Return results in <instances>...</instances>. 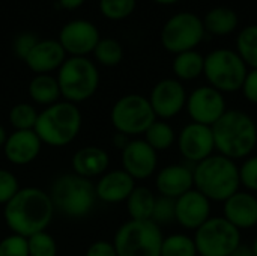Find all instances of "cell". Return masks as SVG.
<instances>
[{
  "label": "cell",
  "instance_id": "ee69618b",
  "mask_svg": "<svg viewBox=\"0 0 257 256\" xmlns=\"http://www.w3.org/2000/svg\"><path fill=\"white\" fill-rule=\"evenodd\" d=\"M229 256H254V253L251 250V246H245L241 243Z\"/></svg>",
  "mask_w": 257,
  "mask_h": 256
},
{
  "label": "cell",
  "instance_id": "ffe728a7",
  "mask_svg": "<svg viewBox=\"0 0 257 256\" xmlns=\"http://www.w3.org/2000/svg\"><path fill=\"white\" fill-rule=\"evenodd\" d=\"M223 217L239 231L257 226V196L247 190H238L223 202Z\"/></svg>",
  "mask_w": 257,
  "mask_h": 256
},
{
  "label": "cell",
  "instance_id": "836d02e7",
  "mask_svg": "<svg viewBox=\"0 0 257 256\" xmlns=\"http://www.w3.org/2000/svg\"><path fill=\"white\" fill-rule=\"evenodd\" d=\"M29 256H57V243L47 231L27 238Z\"/></svg>",
  "mask_w": 257,
  "mask_h": 256
},
{
  "label": "cell",
  "instance_id": "2e32d148",
  "mask_svg": "<svg viewBox=\"0 0 257 256\" xmlns=\"http://www.w3.org/2000/svg\"><path fill=\"white\" fill-rule=\"evenodd\" d=\"M120 154L122 169L134 181H145L157 174L158 152L151 148L145 139H131Z\"/></svg>",
  "mask_w": 257,
  "mask_h": 256
},
{
  "label": "cell",
  "instance_id": "3957f363",
  "mask_svg": "<svg viewBox=\"0 0 257 256\" xmlns=\"http://www.w3.org/2000/svg\"><path fill=\"white\" fill-rule=\"evenodd\" d=\"M194 189L211 202H224L241 189L239 166L236 161L214 154L193 166Z\"/></svg>",
  "mask_w": 257,
  "mask_h": 256
},
{
  "label": "cell",
  "instance_id": "277c9868",
  "mask_svg": "<svg viewBox=\"0 0 257 256\" xmlns=\"http://www.w3.org/2000/svg\"><path fill=\"white\" fill-rule=\"evenodd\" d=\"M83 115L77 104L60 100L38 113L33 131L42 145L63 148L72 143L81 131Z\"/></svg>",
  "mask_w": 257,
  "mask_h": 256
},
{
  "label": "cell",
  "instance_id": "f6af8a7d",
  "mask_svg": "<svg viewBox=\"0 0 257 256\" xmlns=\"http://www.w3.org/2000/svg\"><path fill=\"white\" fill-rule=\"evenodd\" d=\"M6 139H8V133H6L5 127L0 125V149H3V146L6 143Z\"/></svg>",
  "mask_w": 257,
  "mask_h": 256
},
{
  "label": "cell",
  "instance_id": "8d00e7d4",
  "mask_svg": "<svg viewBox=\"0 0 257 256\" xmlns=\"http://www.w3.org/2000/svg\"><path fill=\"white\" fill-rule=\"evenodd\" d=\"M239 181L250 193H257V154L247 157L239 166Z\"/></svg>",
  "mask_w": 257,
  "mask_h": 256
},
{
  "label": "cell",
  "instance_id": "5bb4252c",
  "mask_svg": "<svg viewBox=\"0 0 257 256\" xmlns=\"http://www.w3.org/2000/svg\"><path fill=\"white\" fill-rule=\"evenodd\" d=\"M187 91L178 78H163L151 91L148 97L157 119L169 121L178 116L187 104Z\"/></svg>",
  "mask_w": 257,
  "mask_h": 256
},
{
  "label": "cell",
  "instance_id": "52a82bcc",
  "mask_svg": "<svg viewBox=\"0 0 257 256\" xmlns=\"http://www.w3.org/2000/svg\"><path fill=\"white\" fill-rule=\"evenodd\" d=\"M161 228L152 220H128L114 234L117 256H161Z\"/></svg>",
  "mask_w": 257,
  "mask_h": 256
},
{
  "label": "cell",
  "instance_id": "7bdbcfd3",
  "mask_svg": "<svg viewBox=\"0 0 257 256\" xmlns=\"http://www.w3.org/2000/svg\"><path fill=\"white\" fill-rule=\"evenodd\" d=\"M84 2H86V0H59V5H60L63 9H66V11H75V9H78Z\"/></svg>",
  "mask_w": 257,
  "mask_h": 256
},
{
  "label": "cell",
  "instance_id": "8fae6325",
  "mask_svg": "<svg viewBox=\"0 0 257 256\" xmlns=\"http://www.w3.org/2000/svg\"><path fill=\"white\" fill-rule=\"evenodd\" d=\"M193 238L199 256H229L242 243L241 231L224 217H211Z\"/></svg>",
  "mask_w": 257,
  "mask_h": 256
},
{
  "label": "cell",
  "instance_id": "9a60e30c",
  "mask_svg": "<svg viewBox=\"0 0 257 256\" xmlns=\"http://www.w3.org/2000/svg\"><path fill=\"white\" fill-rule=\"evenodd\" d=\"M99 39L98 27L87 20H74L66 23L60 29L57 38L65 53L72 57H87V54L93 53Z\"/></svg>",
  "mask_w": 257,
  "mask_h": 256
},
{
  "label": "cell",
  "instance_id": "f546056e",
  "mask_svg": "<svg viewBox=\"0 0 257 256\" xmlns=\"http://www.w3.org/2000/svg\"><path fill=\"white\" fill-rule=\"evenodd\" d=\"M95 60L102 66H116L123 59V47L114 38H101L93 50Z\"/></svg>",
  "mask_w": 257,
  "mask_h": 256
},
{
  "label": "cell",
  "instance_id": "d6a6232c",
  "mask_svg": "<svg viewBox=\"0 0 257 256\" xmlns=\"http://www.w3.org/2000/svg\"><path fill=\"white\" fill-rule=\"evenodd\" d=\"M137 0H99L101 14L111 21L128 18L136 9Z\"/></svg>",
  "mask_w": 257,
  "mask_h": 256
},
{
  "label": "cell",
  "instance_id": "4dcf8cb0",
  "mask_svg": "<svg viewBox=\"0 0 257 256\" xmlns=\"http://www.w3.org/2000/svg\"><path fill=\"white\" fill-rule=\"evenodd\" d=\"M161 256H199L194 238L187 234H170L163 238Z\"/></svg>",
  "mask_w": 257,
  "mask_h": 256
},
{
  "label": "cell",
  "instance_id": "d4e9b609",
  "mask_svg": "<svg viewBox=\"0 0 257 256\" xmlns=\"http://www.w3.org/2000/svg\"><path fill=\"white\" fill-rule=\"evenodd\" d=\"M29 97L38 104L48 107L62 100L57 78L51 74H36L29 83Z\"/></svg>",
  "mask_w": 257,
  "mask_h": 256
},
{
  "label": "cell",
  "instance_id": "4316f807",
  "mask_svg": "<svg viewBox=\"0 0 257 256\" xmlns=\"http://www.w3.org/2000/svg\"><path fill=\"white\" fill-rule=\"evenodd\" d=\"M157 196L145 186H136L133 193L125 201L130 220H151Z\"/></svg>",
  "mask_w": 257,
  "mask_h": 256
},
{
  "label": "cell",
  "instance_id": "6da1fadb",
  "mask_svg": "<svg viewBox=\"0 0 257 256\" xmlns=\"http://www.w3.org/2000/svg\"><path fill=\"white\" fill-rule=\"evenodd\" d=\"M54 207L50 195L39 187H24L3 207V219L12 234L32 237L47 231L50 226Z\"/></svg>",
  "mask_w": 257,
  "mask_h": 256
},
{
  "label": "cell",
  "instance_id": "ab89813d",
  "mask_svg": "<svg viewBox=\"0 0 257 256\" xmlns=\"http://www.w3.org/2000/svg\"><path fill=\"white\" fill-rule=\"evenodd\" d=\"M241 92L244 94L248 103L257 106V69H248L247 77L242 83Z\"/></svg>",
  "mask_w": 257,
  "mask_h": 256
},
{
  "label": "cell",
  "instance_id": "74e56055",
  "mask_svg": "<svg viewBox=\"0 0 257 256\" xmlns=\"http://www.w3.org/2000/svg\"><path fill=\"white\" fill-rule=\"evenodd\" d=\"M20 190L18 178L8 169H0V205H6Z\"/></svg>",
  "mask_w": 257,
  "mask_h": 256
},
{
  "label": "cell",
  "instance_id": "7402d4cb",
  "mask_svg": "<svg viewBox=\"0 0 257 256\" xmlns=\"http://www.w3.org/2000/svg\"><path fill=\"white\" fill-rule=\"evenodd\" d=\"M134 189H136V181L123 169L107 170L95 183L96 198L104 204L125 202Z\"/></svg>",
  "mask_w": 257,
  "mask_h": 256
},
{
  "label": "cell",
  "instance_id": "1f68e13d",
  "mask_svg": "<svg viewBox=\"0 0 257 256\" xmlns=\"http://www.w3.org/2000/svg\"><path fill=\"white\" fill-rule=\"evenodd\" d=\"M38 113L39 112L33 104L18 103L9 110L8 119L14 130H33L38 119Z\"/></svg>",
  "mask_w": 257,
  "mask_h": 256
},
{
  "label": "cell",
  "instance_id": "e575fe53",
  "mask_svg": "<svg viewBox=\"0 0 257 256\" xmlns=\"http://www.w3.org/2000/svg\"><path fill=\"white\" fill-rule=\"evenodd\" d=\"M154 223H157L160 228L161 225H169L175 222V199L157 196L152 219Z\"/></svg>",
  "mask_w": 257,
  "mask_h": 256
},
{
  "label": "cell",
  "instance_id": "e0dca14e",
  "mask_svg": "<svg viewBox=\"0 0 257 256\" xmlns=\"http://www.w3.org/2000/svg\"><path fill=\"white\" fill-rule=\"evenodd\" d=\"M212 202L196 189L187 192L175 201V222L187 229L197 231L212 216Z\"/></svg>",
  "mask_w": 257,
  "mask_h": 256
},
{
  "label": "cell",
  "instance_id": "4fadbf2b",
  "mask_svg": "<svg viewBox=\"0 0 257 256\" xmlns=\"http://www.w3.org/2000/svg\"><path fill=\"white\" fill-rule=\"evenodd\" d=\"M176 145L181 157L194 166L215 152L212 128L196 122H190L182 127L176 136Z\"/></svg>",
  "mask_w": 257,
  "mask_h": 256
},
{
  "label": "cell",
  "instance_id": "5b68a950",
  "mask_svg": "<svg viewBox=\"0 0 257 256\" xmlns=\"http://www.w3.org/2000/svg\"><path fill=\"white\" fill-rule=\"evenodd\" d=\"M48 195L54 211L68 219L87 217L98 201L95 183L74 172L57 177L53 181Z\"/></svg>",
  "mask_w": 257,
  "mask_h": 256
},
{
  "label": "cell",
  "instance_id": "60d3db41",
  "mask_svg": "<svg viewBox=\"0 0 257 256\" xmlns=\"http://www.w3.org/2000/svg\"><path fill=\"white\" fill-rule=\"evenodd\" d=\"M84 256H117V253L113 246V241L98 240L87 247Z\"/></svg>",
  "mask_w": 257,
  "mask_h": 256
},
{
  "label": "cell",
  "instance_id": "8992f818",
  "mask_svg": "<svg viewBox=\"0 0 257 256\" xmlns=\"http://www.w3.org/2000/svg\"><path fill=\"white\" fill-rule=\"evenodd\" d=\"M56 78L62 100L77 106L92 98L99 86V71L89 57H66Z\"/></svg>",
  "mask_w": 257,
  "mask_h": 256
},
{
  "label": "cell",
  "instance_id": "7a4b0ae2",
  "mask_svg": "<svg viewBox=\"0 0 257 256\" xmlns=\"http://www.w3.org/2000/svg\"><path fill=\"white\" fill-rule=\"evenodd\" d=\"M215 151L233 161L253 155L257 146L256 121L244 110L227 109V112L211 127Z\"/></svg>",
  "mask_w": 257,
  "mask_h": 256
},
{
  "label": "cell",
  "instance_id": "ac0fdd59",
  "mask_svg": "<svg viewBox=\"0 0 257 256\" xmlns=\"http://www.w3.org/2000/svg\"><path fill=\"white\" fill-rule=\"evenodd\" d=\"M41 149L42 142L33 130H14L8 134L2 151L11 164L27 166L39 157Z\"/></svg>",
  "mask_w": 257,
  "mask_h": 256
},
{
  "label": "cell",
  "instance_id": "f35d334b",
  "mask_svg": "<svg viewBox=\"0 0 257 256\" xmlns=\"http://www.w3.org/2000/svg\"><path fill=\"white\" fill-rule=\"evenodd\" d=\"M38 41L39 39L33 33H21L14 41V45H12L14 47V53L17 54V57H20L21 60H24Z\"/></svg>",
  "mask_w": 257,
  "mask_h": 256
},
{
  "label": "cell",
  "instance_id": "d590c367",
  "mask_svg": "<svg viewBox=\"0 0 257 256\" xmlns=\"http://www.w3.org/2000/svg\"><path fill=\"white\" fill-rule=\"evenodd\" d=\"M0 256H29L27 238L18 234H9L0 240Z\"/></svg>",
  "mask_w": 257,
  "mask_h": 256
},
{
  "label": "cell",
  "instance_id": "44dd1931",
  "mask_svg": "<svg viewBox=\"0 0 257 256\" xmlns=\"http://www.w3.org/2000/svg\"><path fill=\"white\" fill-rule=\"evenodd\" d=\"M66 60V53L57 39H39L24 59L32 72L51 74Z\"/></svg>",
  "mask_w": 257,
  "mask_h": 256
},
{
  "label": "cell",
  "instance_id": "7c38bea8",
  "mask_svg": "<svg viewBox=\"0 0 257 256\" xmlns=\"http://www.w3.org/2000/svg\"><path fill=\"white\" fill-rule=\"evenodd\" d=\"M185 109L191 122L212 127L227 112V104L224 94L206 84L188 94Z\"/></svg>",
  "mask_w": 257,
  "mask_h": 256
},
{
  "label": "cell",
  "instance_id": "cb8c5ba5",
  "mask_svg": "<svg viewBox=\"0 0 257 256\" xmlns=\"http://www.w3.org/2000/svg\"><path fill=\"white\" fill-rule=\"evenodd\" d=\"M202 20L206 33L214 36H229L238 29L239 24L238 14L229 6H215L208 11Z\"/></svg>",
  "mask_w": 257,
  "mask_h": 256
},
{
  "label": "cell",
  "instance_id": "b9f144b4",
  "mask_svg": "<svg viewBox=\"0 0 257 256\" xmlns=\"http://www.w3.org/2000/svg\"><path fill=\"white\" fill-rule=\"evenodd\" d=\"M131 137H128L126 134H122V133H116L113 136V146L119 151H122L128 143H130Z\"/></svg>",
  "mask_w": 257,
  "mask_h": 256
},
{
  "label": "cell",
  "instance_id": "d6986e66",
  "mask_svg": "<svg viewBox=\"0 0 257 256\" xmlns=\"http://www.w3.org/2000/svg\"><path fill=\"white\" fill-rule=\"evenodd\" d=\"M155 187L160 196L178 199L194 189L193 167L188 164H169L155 174Z\"/></svg>",
  "mask_w": 257,
  "mask_h": 256
},
{
  "label": "cell",
  "instance_id": "603a6c76",
  "mask_svg": "<svg viewBox=\"0 0 257 256\" xmlns=\"http://www.w3.org/2000/svg\"><path fill=\"white\" fill-rule=\"evenodd\" d=\"M71 164H72V172L83 178L87 180L99 178L108 170L110 155L104 148L89 145L78 149L74 154Z\"/></svg>",
  "mask_w": 257,
  "mask_h": 256
},
{
  "label": "cell",
  "instance_id": "bcb514c9",
  "mask_svg": "<svg viewBox=\"0 0 257 256\" xmlns=\"http://www.w3.org/2000/svg\"><path fill=\"white\" fill-rule=\"evenodd\" d=\"M152 2H155L158 5H175V3H178L181 0H152Z\"/></svg>",
  "mask_w": 257,
  "mask_h": 256
},
{
  "label": "cell",
  "instance_id": "9c48e42d",
  "mask_svg": "<svg viewBox=\"0 0 257 256\" xmlns=\"http://www.w3.org/2000/svg\"><path fill=\"white\" fill-rule=\"evenodd\" d=\"M110 121L116 133L136 137L145 134V131L157 121V116L151 107L148 97L140 94H128L120 97L111 107Z\"/></svg>",
  "mask_w": 257,
  "mask_h": 256
},
{
  "label": "cell",
  "instance_id": "30bf717a",
  "mask_svg": "<svg viewBox=\"0 0 257 256\" xmlns=\"http://www.w3.org/2000/svg\"><path fill=\"white\" fill-rule=\"evenodd\" d=\"M203 20L194 12H178L172 15L161 29V44L173 54L196 50L205 39Z\"/></svg>",
  "mask_w": 257,
  "mask_h": 256
},
{
  "label": "cell",
  "instance_id": "83f0119b",
  "mask_svg": "<svg viewBox=\"0 0 257 256\" xmlns=\"http://www.w3.org/2000/svg\"><path fill=\"white\" fill-rule=\"evenodd\" d=\"M146 143L154 148L157 152L160 151H167L170 149L175 143H176V131L175 128L167 122V121H161L157 119L143 134Z\"/></svg>",
  "mask_w": 257,
  "mask_h": 256
},
{
  "label": "cell",
  "instance_id": "ba28073f",
  "mask_svg": "<svg viewBox=\"0 0 257 256\" xmlns=\"http://www.w3.org/2000/svg\"><path fill=\"white\" fill-rule=\"evenodd\" d=\"M248 68L236 53L230 48H217L205 56L203 75L209 86L221 94H233L241 91Z\"/></svg>",
  "mask_w": 257,
  "mask_h": 256
},
{
  "label": "cell",
  "instance_id": "7dc6e473",
  "mask_svg": "<svg viewBox=\"0 0 257 256\" xmlns=\"http://www.w3.org/2000/svg\"><path fill=\"white\" fill-rule=\"evenodd\" d=\"M251 250H253L254 256H257V235H256V238L253 240V244H251Z\"/></svg>",
  "mask_w": 257,
  "mask_h": 256
},
{
  "label": "cell",
  "instance_id": "f1b7e54d",
  "mask_svg": "<svg viewBox=\"0 0 257 256\" xmlns=\"http://www.w3.org/2000/svg\"><path fill=\"white\" fill-rule=\"evenodd\" d=\"M236 53L247 68L257 69V24H250L238 33Z\"/></svg>",
  "mask_w": 257,
  "mask_h": 256
},
{
  "label": "cell",
  "instance_id": "484cf974",
  "mask_svg": "<svg viewBox=\"0 0 257 256\" xmlns=\"http://www.w3.org/2000/svg\"><path fill=\"white\" fill-rule=\"evenodd\" d=\"M205 68V56L197 50L184 51L179 54H175L172 69L175 74V78L179 81H193L203 75Z\"/></svg>",
  "mask_w": 257,
  "mask_h": 256
}]
</instances>
